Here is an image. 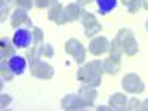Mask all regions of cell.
<instances>
[{
	"label": "cell",
	"instance_id": "obj_7",
	"mask_svg": "<svg viewBox=\"0 0 148 111\" xmlns=\"http://www.w3.org/2000/svg\"><path fill=\"white\" fill-rule=\"evenodd\" d=\"M61 107L62 110H68V111H73V110H83L86 107H90L86 101H83L79 95H74V93H70L67 95L62 101H61Z\"/></svg>",
	"mask_w": 148,
	"mask_h": 111
},
{
	"label": "cell",
	"instance_id": "obj_2",
	"mask_svg": "<svg viewBox=\"0 0 148 111\" xmlns=\"http://www.w3.org/2000/svg\"><path fill=\"white\" fill-rule=\"evenodd\" d=\"M65 52L68 55H71L77 64L84 62V59H86V47L77 39L67 40V43H65Z\"/></svg>",
	"mask_w": 148,
	"mask_h": 111
},
{
	"label": "cell",
	"instance_id": "obj_18",
	"mask_svg": "<svg viewBox=\"0 0 148 111\" xmlns=\"http://www.w3.org/2000/svg\"><path fill=\"white\" fill-rule=\"evenodd\" d=\"M123 52H125L127 56H133V55L138 53V43H136L133 36H130L125 42V45H123Z\"/></svg>",
	"mask_w": 148,
	"mask_h": 111
},
{
	"label": "cell",
	"instance_id": "obj_17",
	"mask_svg": "<svg viewBox=\"0 0 148 111\" xmlns=\"http://www.w3.org/2000/svg\"><path fill=\"white\" fill-rule=\"evenodd\" d=\"M104 68H105V73L111 74V76H116V74L120 71V59L108 56L104 61Z\"/></svg>",
	"mask_w": 148,
	"mask_h": 111
},
{
	"label": "cell",
	"instance_id": "obj_31",
	"mask_svg": "<svg viewBox=\"0 0 148 111\" xmlns=\"http://www.w3.org/2000/svg\"><path fill=\"white\" fill-rule=\"evenodd\" d=\"M90 2H92V0H77V3H80V5H88Z\"/></svg>",
	"mask_w": 148,
	"mask_h": 111
},
{
	"label": "cell",
	"instance_id": "obj_21",
	"mask_svg": "<svg viewBox=\"0 0 148 111\" xmlns=\"http://www.w3.org/2000/svg\"><path fill=\"white\" fill-rule=\"evenodd\" d=\"M0 74H2V80L10 82L12 79H14V73L10 71V68L5 62H2V65H0Z\"/></svg>",
	"mask_w": 148,
	"mask_h": 111
},
{
	"label": "cell",
	"instance_id": "obj_6",
	"mask_svg": "<svg viewBox=\"0 0 148 111\" xmlns=\"http://www.w3.org/2000/svg\"><path fill=\"white\" fill-rule=\"evenodd\" d=\"M12 43L15 47L19 49H25L34 45V33L25 28H19L15 31L14 37H12Z\"/></svg>",
	"mask_w": 148,
	"mask_h": 111
},
{
	"label": "cell",
	"instance_id": "obj_27",
	"mask_svg": "<svg viewBox=\"0 0 148 111\" xmlns=\"http://www.w3.org/2000/svg\"><path fill=\"white\" fill-rule=\"evenodd\" d=\"M9 104H10V96L3 93L2 96H0V107H2V108H6Z\"/></svg>",
	"mask_w": 148,
	"mask_h": 111
},
{
	"label": "cell",
	"instance_id": "obj_19",
	"mask_svg": "<svg viewBox=\"0 0 148 111\" xmlns=\"http://www.w3.org/2000/svg\"><path fill=\"white\" fill-rule=\"evenodd\" d=\"M98 3V9L102 15H107L108 12H111L116 6H117V0H96Z\"/></svg>",
	"mask_w": 148,
	"mask_h": 111
},
{
	"label": "cell",
	"instance_id": "obj_29",
	"mask_svg": "<svg viewBox=\"0 0 148 111\" xmlns=\"http://www.w3.org/2000/svg\"><path fill=\"white\" fill-rule=\"evenodd\" d=\"M139 110H142V111H148V99H145L144 102H141Z\"/></svg>",
	"mask_w": 148,
	"mask_h": 111
},
{
	"label": "cell",
	"instance_id": "obj_1",
	"mask_svg": "<svg viewBox=\"0 0 148 111\" xmlns=\"http://www.w3.org/2000/svg\"><path fill=\"white\" fill-rule=\"evenodd\" d=\"M28 59H30L31 76H34L37 79H42V80H49L53 77V74H55L53 67L49 65L47 62H45V61H42L37 53L28 52Z\"/></svg>",
	"mask_w": 148,
	"mask_h": 111
},
{
	"label": "cell",
	"instance_id": "obj_5",
	"mask_svg": "<svg viewBox=\"0 0 148 111\" xmlns=\"http://www.w3.org/2000/svg\"><path fill=\"white\" fill-rule=\"evenodd\" d=\"M121 86H123V89H125L126 92L129 93H142L144 92V83L141 80L139 76H136V74H133V73H129L126 74L125 77H123L121 80Z\"/></svg>",
	"mask_w": 148,
	"mask_h": 111
},
{
	"label": "cell",
	"instance_id": "obj_23",
	"mask_svg": "<svg viewBox=\"0 0 148 111\" xmlns=\"http://www.w3.org/2000/svg\"><path fill=\"white\" fill-rule=\"evenodd\" d=\"M33 33H34V45L33 47H37L43 43V31L39 27H33Z\"/></svg>",
	"mask_w": 148,
	"mask_h": 111
},
{
	"label": "cell",
	"instance_id": "obj_12",
	"mask_svg": "<svg viewBox=\"0 0 148 111\" xmlns=\"http://www.w3.org/2000/svg\"><path fill=\"white\" fill-rule=\"evenodd\" d=\"M83 14V9L80 6V3H70L65 8V16H67V22H73L77 21Z\"/></svg>",
	"mask_w": 148,
	"mask_h": 111
},
{
	"label": "cell",
	"instance_id": "obj_24",
	"mask_svg": "<svg viewBox=\"0 0 148 111\" xmlns=\"http://www.w3.org/2000/svg\"><path fill=\"white\" fill-rule=\"evenodd\" d=\"M34 3L39 9H45V8H52L58 5V0H34Z\"/></svg>",
	"mask_w": 148,
	"mask_h": 111
},
{
	"label": "cell",
	"instance_id": "obj_13",
	"mask_svg": "<svg viewBox=\"0 0 148 111\" xmlns=\"http://www.w3.org/2000/svg\"><path fill=\"white\" fill-rule=\"evenodd\" d=\"M98 92L95 88H92V86H82V88L79 89V96L82 98L83 101H86L90 107L93 105V101H95V98H96Z\"/></svg>",
	"mask_w": 148,
	"mask_h": 111
},
{
	"label": "cell",
	"instance_id": "obj_26",
	"mask_svg": "<svg viewBox=\"0 0 148 111\" xmlns=\"http://www.w3.org/2000/svg\"><path fill=\"white\" fill-rule=\"evenodd\" d=\"M139 9H141V2H139V0H133V2L127 6L129 14H136Z\"/></svg>",
	"mask_w": 148,
	"mask_h": 111
},
{
	"label": "cell",
	"instance_id": "obj_25",
	"mask_svg": "<svg viewBox=\"0 0 148 111\" xmlns=\"http://www.w3.org/2000/svg\"><path fill=\"white\" fill-rule=\"evenodd\" d=\"M15 3H16V5H18V8H21V9L30 10V9L33 8L34 0H15Z\"/></svg>",
	"mask_w": 148,
	"mask_h": 111
},
{
	"label": "cell",
	"instance_id": "obj_33",
	"mask_svg": "<svg viewBox=\"0 0 148 111\" xmlns=\"http://www.w3.org/2000/svg\"><path fill=\"white\" fill-rule=\"evenodd\" d=\"M145 27H147V31H148V21H147V25Z\"/></svg>",
	"mask_w": 148,
	"mask_h": 111
},
{
	"label": "cell",
	"instance_id": "obj_28",
	"mask_svg": "<svg viewBox=\"0 0 148 111\" xmlns=\"http://www.w3.org/2000/svg\"><path fill=\"white\" fill-rule=\"evenodd\" d=\"M139 107H141V102L136 99V98H132V99L129 101L127 110H139Z\"/></svg>",
	"mask_w": 148,
	"mask_h": 111
},
{
	"label": "cell",
	"instance_id": "obj_32",
	"mask_svg": "<svg viewBox=\"0 0 148 111\" xmlns=\"http://www.w3.org/2000/svg\"><path fill=\"white\" fill-rule=\"evenodd\" d=\"M121 2H123V5H126V6H129L132 2H133V0H121Z\"/></svg>",
	"mask_w": 148,
	"mask_h": 111
},
{
	"label": "cell",
	"instance_id": "obj_16",
	"mask_svg": "<svg viewBox=\"0 0 148 111\" xmlns=\"http://www.w3.org/2000/svg\"><path fill=\"white\" fill-rule=\"evenodd\" d=\"M33 53H37L39 56H46V58H52L55 51H53V46L52 45H49V43H42L40 46H37V47H31V51Z\"/></svg>",
	"mask_w": 148,
	"mask_h": 111
},
{
	"label": "cell",
	"instance_id": "obj_10",
	"mask_svg": "<svg viewBox=\"0 0 148 111\" xmlns=\"http://www.w3.org/2000/svg\"><path fill=\"white\" fill-rule=\"evenodd\" d=\"M47 18L49 21H53L55 24H58V25H64V24L67 22V16H65V9L61 6L59 3L49 8V12H47Z\"/></svg>",
	"mask_w": 148,
	"mask_h": 111
},
{
	"label": "cell",
	"instance_id": "obj_11",
	"mask_svg": "<svg viewBox=\"0 0 148 111\" xmlns=\"http://www.w3.org/2000/svg\"><path fill=\"white\" fill-rule=\"evenodd\" d=\"M8 67L10 68V71L14 74H18V76H21V74L25 71V67H27V61L24 56H19V55H14L10 56L8 59Z\"/></svg>",
	"mask_w": 148,
	"mask_h": 111
},
{
	"label": "cell",
	"instance_id": "obj_30",
	"mask_svg": "<svg viewBox=\"0 0 148 111\" xmlns=\"http://www.w3.org/2000/svg\"><path fill=\"white\" fill-rule=\"evenodd\" d=\"M141 2V8H144L145 10H148V0H139Z\"/></svg>",
	"mask_w": 148,
	"mask_h": 111
},
{
	"label": "cell",
	"instance_id": "obj_4",
	"mask_svg": "<svg viewBox=\"0 0 148 111\" xmlns=\"http://www.w3.org/2000/svg\"><path fill=\"white\" fill-rule=\"evenodd\" d=\"M77 80L80 83H83L84 86H92V88H98L101 84L102 76L96 74L93 71H90L86 65H83L82 68L77 70Z\"/></svg>",
	"mask_w": 148,
	"mask_h": 111
},
{
	"label": "cell",
	"instance_id": "obj_9",
	"mask_svg": "<svg viewBox=\"0 0 148 111\" xmlns=\"http://www.w3.org/2000/svg\"><path fill=\"white\" fill-rule=\"evenodd\" d=\"M110 49V43L105 37H95V39L89 43V52L95 56H99L102 53H105Z\"/></svg>",
	"mask_w": 148,
	"mask_h": 111
},
{
	"label": "cell",
	"instance_id": "obj_15",
	"mask_svg": "<svg viewBox=\"0 0 148 111\" xmlns=\"http://www.w3.org/2000/svg\"><path fill=\"white\" fill-rule=\"evenodd\" d=\"M126 102H127V98L126 95L123 93H114L113 96L110 98V108L111 110H126Z\"/></svg>",
	"mask_w": 148,
	"mask_h": 111
},
{
	"label": "cell",
	"instance_id": "obj_14",
	"mask_svg": "<svg viewBox=\"0 0 148 111\" xmlns=\"http://www.w3.org/2000/svg\"><path fill=\"white\" fill-rule=\"evenodd\" d=\"M14 55H15V49L12 47V43L6 37H3L0 40V58H2V62H6V59H9Z\"/></svg>",
	"mask_w": 148,
	"mask_h": 111
},
{
	"label": "cell",
	"instance_id": "obj_8",
	"mask_svg": "<svg viewBox=\"0 0 148 111\" xmlns=\"http://www.w3.org/2000/svg\"><path fill=\"white\" fill-rule=\"evenodd\" d=\"M10 25L14 27V28H18V27H21V25L33 27V24H31V19H30V16H28V14H27V10L18 8V9L14 12V14H12Z\"/></svg>",
	"mask_w": 148,
	"mask_h": 111
},
{
	"label": "cell",
	"instance_id": "obj_20",
	"mask_svg": "<svg viewBox=\"0 0 148 111\" xmlns=\"http://www.w3.org/2000/svg\"><path fill=\"white\" fill-rule=\"evenodd\" d=\"M110 56L111 58H116V59H121V53H123V46L114 39L113 43L110 45Z\"/></svg>",
	"mask_w": 148,
	"mask_h": 111
},
{
	"label": "cell",
	"instance_id": "obj_22",
	"mask_svg": "<svg viewBox=\"0 0 148 111\" xmlns=\"http://www.w3.org/2000/svg\"><path fill=\"white\" fill-rule=\"evenodd\" d=\"M15 0H0V12H2V21H5V16L10 10V6Z\"/></svg>",
	"mask_w": 148,
	"mask_h": 111
},
{
	"label": "cell",
	"instance_id": "obj_3",
	"mask_svg": "<svg viewBox=\"0 0 148 111\" xmlns=\"http://www.w3.org/2000/svg\"><path fill=\"white\" fill-rule=\"evenodd\" d=\"M80 21L83 24L84 27V34L88 37H92V36H96L98 33L101 31V24L96 21V16L93 14H90V12H86L83 10V14L80 16Z\"/></svg>",
	"mask_w": 148,
	"mask_h": 111
}]
</instances>
